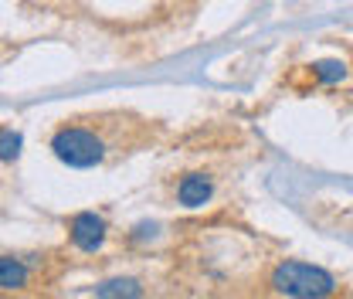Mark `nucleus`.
I'll return each mask as SVG.
<instances>
[{"instance_id":"nucleus-5","label":"nucleus","mask_w":353,"mask_h":299,"mask_svg":"<svg viewBox=\"0 0 353 299\" xmlns=\"http://www.w3.org/2000/svg\"><path fill=\"white\" fill-rule=\"evenodd\" d=\"M31 279H34V269H31L28 258L10 255V252L0 258V289H3V296L24 293V289L31 286Z\"/></svg>"},{"instance_id":"nucleus-6","label":"nucleus","mask_w":353,"mask_h":299,"mask_svg":"<svg viewBox=\"0 0 353 299\" xmlns=\"http://www.w3.org/2000/svg\"><path fill=\"white\" fill-rule=\"evenodd\" d=\"M146 286L136 276H112L95 286V299H143Z\"/></svg>"},{"instance_id":"nucleus-1","label":"nucleus","mask_w":353,"mask_h":299,"mask_svg":"<svg viewBox=\"0 0 353 299\" xmlns=\"http://www.w3.org/2000/svg\"><path fill=\"white\" fill-rule=\"evenodd\" d=\"M48 146H51L54 160H61L65 167H72V171H92V167H102L112 157L116 139L95 119H72V123H61V126L51 133Z\"/></svg>"},{"instance_id":"nucleus-3","label":"nucleus","mask_w":353,"mask_h":299,"mask_svg":"<svg viewBox=\"0 0 353 299\" xmlns=\"http://www.w3.org/2000/svg\"><path fill=\"white\" fill-rule=\"evenodd\" d=\"M105 238H109V224H105V218H102V214L79 211V214H72V218H68V242H72L79 252H85V255L102 252Z\"/></svg>"},{"instance_id":"nucleus-7","label":"nucleus","mask_w":353,"mask_h":299,"mask_svg":"<svg viewBox=\"0 0 353 299\" xmlns=\"http://www.w3.org/2000/svg\"><path fill=\"white\" fill-rule=\"evenodd\" d=\"M309 72H312V79L319 86H340L347 79V61H340V58H319V61L309 65Z\"/></svg>"},{"instance_id":"nucleus-8","label":"nucleus","mask_w":353,"mask_h":299,"mask_svg":"<svg viewBox=\"0 0 353 299\" xmlns=\"http://www.w3.org/2000/svg\"><path fill=\"white\" fill-rule=\"evenodd\" d=\"M17 153H21V133L3 126V133H0V157H3V164L17 160Z\"/></svg>"},{"instance_id":"nucleus-2","label":"nucleus","mask_w":353,"mask_h":299,"mask_svg":"<svg viewBox=\"0 0 353 299\" xmlns=\"http://www.w3.org/2000/svg\"><path fill=\"white\" fill-rule=\"evenodd\" d=\"M265 286L275 299H333L340 293V282L330 269L299 258L275 262L265 276Z\"/></svg>"},{"instance_id":"nucleus-4","label":"nucleus","mask_w":353,"mask_h":299,"mask_svg":"<svg viewBox=\"0 0 353 299\" xmlns=\"http://www.w3.org/2000/svg\"><path fill=\"white\" fill-rule=\"evenodd\" d=\"M211 197H214V177L211 173H183L180 180H176V204L180 208H187V211H194V208H204V204H211Z\"/></svg>"}]
</instances>
